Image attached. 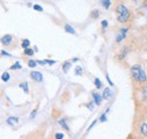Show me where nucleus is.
Listing matches in <instances>:
<instances>
[{
	"instance_id": "f257e3e1",
	"label": "nucleus",
	"mask_w": 147,
	"mask_h": 139,
	"mask_svg": "<svg viewBox=\"0 0 147 139\" xmlns=\"http://www.w3.org/2000/svg\"><path fill=\"white\" fill-rule=\"evenodd\" d=\"M130 72H131V76L132 78L138 82V83H145L147 80V75L145 72V70L143 69L139 65H135L131 67L130 69Z\"/></svg>"
},
{
	"instance_id": "f03ea898",
	"label": "nucleus",
	"mask_w": 147,
	"mask_h": 139,
	"mask_svg": "<svg viewBox=\"0 0 147 139\" xmlns=\"http://www.w3.org/2000/svg\"><path fill=\"white\" fill-rule=\"evenodd\" d=\"M115 13H117V18H118V22L119 23H127L129 19H130V11L127 8V6H125L123 3H120L115 8Z\"/></svg>"
},
{
	"instance_id": "7ed1b4c3",
	"label": "nucleus",
	"mask_w": 147,
	"mask_h": 139,
	"mask_svg": "<svg viewBox=\"0 0 147 139\" xmlns=\"http://www.w3.org/2000/svg\"><path fill=\"white\" fill-rule=\"evenodd\" d=\"M127 32H128V28H127V27L121 28V30H120V32H119V34H118V36H117V38H115V42H117V43L121 42V41H122V40L126 37Z\"/></svg>"
},
{
	"instance_id": "20e7f679",
	"label": "nucleus",
	"mask_w": 147,
	"mask_h": 139,
	"mask_svg": "<svg viewBox=\"0 0 147 139\" xmlns=\"http://www.w3.org/2000/svg\"><path fill=\"white\" fill-rule=\"evenodd\" d=\"M31 78L34 79L35 82H42V80H43V76H42V74L38 72V71H32V72H31Z\"/></svg>"
},
{
	"instance_id": "39448f33",
	"label": "nucleus",
	"mask_w": 147,
	"mask_h": 139,
	"mask_svg": "<svg viewBox=\"0 0 147 139\" xmlns=\"http://www.w3.org/2000/svg\"><path fill=\"white\" fill-rule=\"evenodd\" d=\"M11 41H13V36L11 35H5V36L1 37V43L3 45H9L11 43Z\"/></svg>"
},
{
	"instance_id": "423d86ee",
	"label": "nucleus",
	"mask_w": 147,
	"mask_h": 139,
	"mask_svg": "<svg viewBox=\"0 0 147 139\" xmlns=\"http://www.w3.org/2000/svg\"><path fill=\"white\" fill-rule=\"evenodd\" d=\"M111 97H112V90H111V88H109V87L104 88V92H103L102 99H104V100H110Z\"/></svg>"
},
{
	"instance_id": "0eeeda50",
	"label": "nucleus",
	"mask_w": 147,
	"mask_h": 139,
	"mask_svg": "<svg viewBox=\"0 0 147 139\" xmlns=\"http://www.w3.org/2000/svg\"><path fill=\"white\" fill-rule=\"evenodd\" d=\"M93 97H94V103L96 105H100L102 103V96L98 94V93H93Z\"/></svg>"
},
{
	"instance_id": "6e6552de",
	"label": "nucleus",
	"mask_w": 147,
	"mask_h": 139,
	"mask_svg": "<svg viewBox=\"0 0 147 139\" xmlns=\"http://www.w3.org/2000/svg\"><path fill=\"white\" fill-rule=\"evenodd\" d=\"M7 123L10 124V126H15V124L18 123V118H16V117H10V118L7 119Z\"/></svg>"
},
{
	"instance_id": "1a4fd4ad",
	"label": "nucleus",
	"mask_w": 147,
	"mask_h": 139,
	"mask_svg": "<svg viewBox=\"0 0 147 139\" xmlns=\"http://www.w3.org/2000/svg\"><path fill=\"white\" fill-rule=\"evenodd\" d=\"M140 134L143 136H147V122L142 124V127H140Z\"/></svg>"
},
{
	"instance_id": "9d476101",
	"label": "nucleus",
	"mask_w": 147,
	"mask_h": 139,
	"mask_svg": "<svg viewBox=\"0 0 147 139\" xmlns=\"http://www.w3.org/2000/svg\"><path fill=\"white\" fill-rule=\"evenodd\" d=\"M142 97H143V101H147V85L142 88Z\"/></svg>"
},
{
	"instance_id": "9b49d317",
	"label": "nucleus",
	"mask_w": 147,
	"mask_h": 139,
	"mask_svg": "<svg viewBox=\"0 0 147 139\" xmlns=\"http://www.w3.org/2000/svg\"><path fill=\"white\" fill-rule=\"evenodd\" d=\"M65 31H66V32H68V33H70V34H76L75 30H74L69 24H66V25H65Z\"/></svg>"
},
{
	"instance_id": "f8f14e48",
	"label": "nucleus",
	"mask_w": 147,
	"mask_h": 139,
	"mask_svg": "<svg viewBox=\"0 0 147 139\" xmlns=\"http://www.w3.org/2000/svg\"><path fill=\"white\" fill-rule=\"evenodd\" d=\"M59 124L63 128V129H66V130H68L69 131V127L67 126V122H66V119H61V120H59Z\"/></svg>"
},
{
	"instance_id": "ddd939ff",
	"label": "nucleus",
	"mask_w": 147,
	"mask_h": 139,
	"mask_svg": "<svg viewBox=\"0 0 147 139\" xmlns=\"http://www.w3.org/2000/svg\"><path fill=\"white\" fill-rule=\"evenodd\" d=\"M19 87H20V88H23V89H24V92H25L26 94H28V92H30V90H28V84H27L26 82L22 83V84L19 85Z\"/></svg>"
},
{
	"instance_id": "4468645a",
	"label": "nucleus",
	"mask_w": 147,
	"mask_h": 139,
	"mask_svg": "<svg viewBox=\"0 0 147 139\" xmlns=\"http://www.w3.org/2000/svg\"><path fill=\"white\" fill-rule=\"evenodd\" d=\"M70 67H71V62H68V61H67V62H65V63H63V66H62V70H63V72H67Z\"/></svg>"
},
{
	"instance_id": "2eb2a0df",
	"label": "nucleus",
	"mask_w": 147,
	"mask_h": 139,
	"mask_svg": "<svg viewBox=\"0 0 147 139\" xmlns=\"http://www.w3.org/2000/svg\"><path fill=\"white\" fill-rule=\"evenodd\" d=\"M9 78H10V76H9V74H8V72H3V74H2V76H1V79H2L5 83H6V82H8V80H9Z\"/></svg>"
},
{
	"instance_id": "dca6fc26",
	"label": "nucleus",
	"mask_w": 147,
	"mask_h": 139,
	"mask_svg": "<svg viewBox=\"0 0 147 139\" xmlns=\"http://www.w3.org/2000/svg\"><path fill=\"white\" fill-rule=\"evenodd\" d=\"M22 47H23L24 49H27V48L30 47V41H28L27 38L23 40V42H22Z\"/></svg>"
},
{
	"instance_id": "f3484780",
	"label": "nucleus",
	"mask_w": 147,
	"mask_h": 139,
	"mask_svg": "<svg viewBox=\"0 0 147 139\" xmlns=\"http://www.w3.org/2000/svg\"><path fill=\"white\" fill-rule=\"evenodd\" d=\"M102 5L104 6V8H107V9H109L111 6V1L110 0H104V1H102Z\"/></svg>"
},
{
	"instance_id": "a211bd4d",
	"label": "nucleus",
	"mask_w": 147,
	"mask_h": 139,
	"mask_svg": "<svg viewBox=\"0 0 147 139\" xmlns=\"http://www.w3.org/2000/svg\"><path fill=\"white\" fill-rule=\"evenodd\" d=\"M94 84H95V87H96V88H101V87H102V83H101V80H100L98 78H95Z\"/></svg>"
},
{
	"instance_id": "6ab92c4d",
	"label": "nucleus",
	"mask_w": 147,
	"mask_h": 139,
	"mask_svg": "<svg viewBox=\"0 0 147 139\" xmlns=\"http://www.w3.org/2000/svg\"><path fill=\"white\" fill-rule=\"evenodd\" d=\"M24 53H25L26 55H33V54H34V51H33L32 49L27 48V49H25V50H24Z\"/></svg>"
},
{
	"instance_id": "aec40b11",
	"label": "nucleus",
	"mask_w": 147,
	"mask_h": 139,
	"mask_svg": "<svg viewBox=\"0 0 147 139\" xmlns=\"http://www.w3.org/2000/svg\"><path fill=\"white\" fill-rule=\"evenodd\" d=\"M75 74H76V75H78V76H79V75H82V74H83V68H82V67H76V69H75Z\"/></svg>"
},
{
	"instance_id": "412c9836",
	"label": "nucleus",
	"mask_w": 147,
	"mask_h": 139,
	"mask_svg": "<svg viewBox=\"0 0 147 139\" xmlns=\"http://www.w3.org/2000/svg\"><path fill=\"white\" fill-rule=\"evenodd\" d=\"M36 65V61H34V60H30L28 61V67H31V68H34Z\"/></svg>"
},
{
	"instance_id": "4be33fe9",
	"label": "nucleus",
	"mask_w": 147,
	"mask_h": 139,
	"mask_svg": "<svg viewBox=\"0 0 147 139\" xmlns=\"http://www.w3.org/2000/svg\"><path fill=\"white\" fill-rule=\"evenodd\" d=\"M33 8H34V10H37V11H43V8L40 5H34Z\"/></svg>"
},
{
	"instance_id": "5701e85b",
	"label": "nucleus",
	"mask_w": 147,
	"mask_h": 139,
	"mask_svg": "<svg viewBox=\"0 0 147 139\" xmlns=\"http://www.w3.org/2000/svg\"><path fill=\"white\" fill-rule=\"evenodd\" d=\"M98 15H100V11H98V10H93L92 11V17L93 18H97L98 17Z\"/></svg>"
},
{
	"instance_id": "b1692460",
	"label": "nucleus",
	"mask_w": 147,
	"mask_h": 139,
	"mask_svg": "<svg viewBox=\"0 0 147 139\" xmlns=\"http://www.w3.org/2000/svg\"><path fill=\"white\" fill-rule=\"evenodd\" d=\"M20 68H22V66L19 65L18 61H17V62H16L14 66H11V69H14V70H15V69H20Z\"/></svg>"
},
{
	"instance_id": "393cba45",
	"label": "nucleus",
	"mask_w": 147,
	"mask_h": 139,
	"mask_svg": "<svg viewBox=\"0 0 147 139\" xmlns=\"http://www.w3.org/2000/svg\"><path fill=\"white\" fill-rule=\"evenodd\" d=\"M55 139H63V134L57 132V134H55Z\"/></svg>"
},
{
	"instance_id": "a878e982",
	"label": "nucleus",
	"mask_w": 147,
	"mask_h": 139,
	"mask_svg": "<svg viewBox=\"0 0 147 139\" xmlns=\"http://www.w3.org/2000/svg\"><path fill=\"white\" fill-rule=\"evenodd\" d=\"M100 121H101V122L107 121V114H105V113H104V114H102V117L100 118Z\"/></svg>"
},
{
	"instance_id": "bb28decb",
	"label": "nucleus",
	"mask_w": 147,
	"mask_h": 139,
	"mask_svg": "<svg viewBox=\"0 0 147 139\" xmlns=\"http://www.w3.org/2000/svg\"><path fill=\"white\" fill-rule=\"evenodd\" d=\"M44 62H45V63H48V65H55V60H44Z\"/></svg>"
},
{
	"instance_id": "cd10ccee",
	"label": "nucleus",
	"mask_w": 147,
	"mask_h": 139,
	"mask_svg": "<svg viewBox=\"0 0 147 139\" xmlns=\"http://www.w3.org/2000/svg\"><path fill=\"white\" fill-rule=\"evenodd\" d=\"M102 27L103 28H105V27H108V20H102Z\"/></svg>"
},
{
	"instance_id": "c85d7f7f",
	"label": "nucleus",
	"mask_w": 147,
	"mask_h": 139,
	"mask_svg": "<svg viewBox=\"0 0 147 139\" xmlns=\"http://www.w3.org/2000/svg\"><path fill=\"white\" fill-rule=\"evenodd\" d=\"M107 80H108V83L110 84V86H113V85H114V84H113V82H112V80H111V79H110V77H109V75H107Z\"/></svg>"
},
{
	"instance_id": "c756f323",
	"label": "nucleus",
	"mask_w": 147,
	"mask_h": 139,
	"mask_svg": "<svg viewBox=\"0 0 147 139\" xmlns=\"http://www.w3.org/2000/svg\"><path fill=\"white\" fill-rule=\"evenodd\" d=\"M96 122H97V120H94V121L92 122V124H91V126H90V127H88V129H87V130H88V131H90V130H91V129H92L93 127H94V126H95V124H96Z\"/></svg>"
},
{
	"instance_id": "7c9ffc66",
	"label": "nucleus",
	"mask_w": 147,
	"mask_h": 139,
	"mask_svg": "<svg viewBox=\"0 0 147 139\" xmlns=\"http://www.w3.org/2000/svg\"><path fill=\"white\" fill-rule=\"evenodd\" d=\"M36 109H35V110H33V112H32V113H31V118H32V119H33V118H35V114H36Z\"/></svg>"
},
{
	"instance_id": "2f4dec72",
	"label": "nucleus",
	"mask_w": 147,
	"mask_h": 139,
	"mask_svg": "<svg viewBox=\"0 0 147 139\" xmlns=\"http://www.w3.org/2000/svg\"><path fill=\"white\" fill-rule=\"evenodd\" d=\"M1 53H2L3 55H8V57H10V54H9V53H7L6 51H5V50H2V51H1Z\"/></svg>"
}]
</instances>
